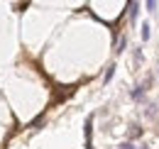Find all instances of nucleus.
<instances>
[{
  "label": "nucleus",
  "mask_w": 159,
  "mask_h": 149,
  "mask_svg": "<svg viewBox=\"0 0 159 149\" xmlns=\"http://www.w3.org/2000/svg\"><path fill=\"white\" fill-rule=\"evenodd\" d=\"M144 88H147V86H139V88H135V91H132V98H142Z\"/></svg>",
  "instance_id": "nucleus-3"
},
{
  "label": "nucleus",
  "mask_w": 159,
  "mask_h": 149,
  "mask_svg": "<svg viewBox=\"0 0 159 149\" xmlns=\"http://www.w3.org/2000/svg\"><path fill=\"white\" fill-rule=\"evenodd\" d=\"M152 37V32H149V25H144V27H142V39H149Z\"/></svg>",
  "instance_id": "nucleus-4"
},
{
  "label": "nucleus",
  "mask_w": 159,
  "mask_h": 149,
  "mask_svg": "<svg viewBox=\"0 0 159 149\" xmlns=\"http://www.w3.org/2000/svg\"><path fill=\"white\" fill-rule=\"evenodd\" d=\"M120 149H147V147H135V144H130V142H125Z\"/></svg>",
  "instance_id": "nucleus-5"
},
{
  "label": "nucleus",
  "mask_w": 159,
  "mask_h": 149,
  "mask_svg": "<svg viewBox=\"0 0 159 149\" xmlns=\"http://www.w3.org/2000/svg\"><path fill=\"white\" fill-rule=\"evenodd\" d=\"M137 17V2H130V20Z\"/></svg>",
  "instance_id": "nucleus-2"
},
{
  "label": "nucleus",
  "mask_w": 159,
  "mask_h": 149,
  "mask_svg": "<svg viewBox=\"0 0 159 149\" xmlns=\"http://www.w3.org/2000/svg\"><path fill=\"white\" fill-rule=\"evenodd\" d=\"M113 74H115V66H108V71H105V76H103V81L108 83V81L113 78Z\"/></svg>",
  "instance_id": "nucleus-1"
},
{
  "label": "nucleus",
  "mask_w": 159,
  "mask_h": 149,
  "mask_svg": "<svg viewBox=\"0 0 159 149\" xmlns=\"http://www.w3.org/2000/svg\"><path fill=\"white\" fill-rule=\"evenodd\" d=\"M139 134H142V130L135 125V127H132V132H130V137H139Z\"/></svg>",
  "instance_id": "nucleus-6"
}]
</instances>
